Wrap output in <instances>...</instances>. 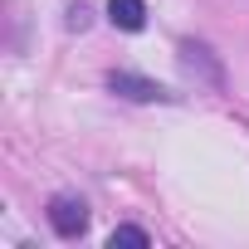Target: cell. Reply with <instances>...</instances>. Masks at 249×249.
<instances>
[{
	"instance_id": "obj_1",
	"label": "cell",
	"mask_w": 249,
	"mask_h": 249,
	"mask_svg": "<svg viewBox=\"0 0 249 249\" xmlns=\"http://www.w3.org/2000/svg\"><path fill=\"white\" fill-rule=\"evenodd\" d=\"M176 64H181V73H186L196 88H205V93H220V88H225V69H220V59H215L205 44L181 39V44H176Z\"/></svg>"
},
{
	"instance_id": "obj_3",
	"label": "cell",
	"mask_w": 249,
	"mask_h": 249,
	"mask_svg": "<svg viewBox=\"0 0 249 249\" xmlns=\"http://www.w3.org/2000/svg\"><path fill=\"white\" fill-rule=\"evenodd\" d=\"M49 225H54V234L78 239V234L88 230V205H83L78 196H54V200H49Z\"/></svg>"
},
{
	"instance_id": "obj_5",
	"label": "cell",
	"mask_w": 249,
	"mask_h": 249,
	"mask_svg": "<svg viewBox=\"0 0 249 249\" xmlns=\"http://www.w3.org/2000/svg\"><path fill=\"white\" fill-rule=\"evenodd\" d=\"M107 244H112V249H147L152 239H147V230H137V225H117V230L107 234Z\"/></svg>"
},
{
	"instance_id": "obj_6",
	"label": "cell",
	"mask_w": 249,
	"mask_h": 249,
	"mask_svg": "<svg viewBox=\"0 0 249 249\" xmlns=\"http://www.w3.org/2000/svg\"><path fill=\"white\" fill-rule=\"evenodd\" d=\"M88 20H93L88 5H73V10H69V30H88Z\"/></svg>"
},
{
	"instance_id": "obj_4",
	"label": "cell",
	"mask_w": 249,
	"mask_h": 249,
	"mask_svg": "<svg viewBox=\"0 0 249 249\" xmlns=\"http://www.w3.org/2000/svg\"><path fill=\"white\" fill-rule=\"evenodd\" d=\"M107 20H112L117 30L137 35V30L147 25V0H107Z\"/></svg>"
},
{
	"instance_id": "obj_2",
	"label": "cell",
	"mask_w": 249,
	"mask_h": 249,
	"mask_svg": "<svg viewBox=\"0 0 249 249\" xmlns=\"http://www.w3.org/2000/svg\"><path fill=\"white\" fill-rule=\"evenodd\" d=\"M107 88L127 103H171V93L157 83V78H142V73H127V69H112L107 73Z\"/></svg>"
}]
</instances>
